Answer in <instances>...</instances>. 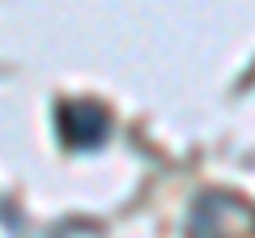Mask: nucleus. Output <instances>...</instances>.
I'll return each instance as SVG.
<instances>
[{
  "label": "nucleus",
  "instance_id": "1",
  "mask_svg": "<svg viewBox=\"0 0 255 238\" xmlns=\"http://www.w3.org/2000/svg\"><path fill=\"white\" fill-rule=\"evenodd\" d=\"M60 128L68 145L94 149L107 140V111L94 107V102H68V107H60Z\"/></svg>",
  "mask_w": 255,
  "mask_h": 238
}]
</instances>
